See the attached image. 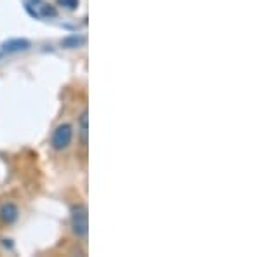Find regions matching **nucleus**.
Returning a JSON list of instances; mask_svg holds the SVG:
<instances>
[{
	"instance_id": "f257e3e1",
	"label": "nucleus",
	"mask_w": 261,
	"mask_h": 257,
	"mask_svg": "<svg viewBox=\"0 0 261 257\" xmlns=\"http://www.w3.org/2000/svg\"><path fill=\"white\" fill-rule=\"evenodd\" d=\"M72 229L78 238H85L89 231V217L87 209L84 205H74L72 207Z\"/></svg>"
},
{
	"instance_id": "f03ea898",
	"label": "nucleus",
	"mask_w": 261,
	"mask_h": 257,
	"mask_svg": "<svg viewBox=\"0 0 261 257\" xmlns=\"http://www.w3.org/2000/svg\"><path fill=\"white\" fill-rule=\"evenodd\" d=\"M72 139H74V127H72L70 124L58 125L56 130L52 132V137H51L52 150H56V151L67 150V148L72 144Z\"/></svg>"
},
{
	"instance_id": "7ed1b4c3",
	"label": "nucleus",
	"mask_w": 261,
	"mask_h": 257,
	"mask_svg": "<svg viewBox=\"0 0 261 257\" xmlns=\"http://www.w3.org/2000/svg\"><path fill=\"white\" fill-rule=\"evenodd\" d=\"M32 47L30 40L26 38H11V40L4 42L2 44V54H14V52H23V51H28Z\"/></svg>"
},
{
	"instance_id": "20e7f679",
	"label": "nucleus",
	"mask_w": 261,
	"mask_h": 257,
	"mask_svg": "<svg viewBox=\"0 0 261 257\" xmlns=\"http://www.w3.org/2000/svg\"><path fill=\"white\" fill-rule=\"evenodd\" d=\"M18 216H19V210L14 203H5V205H2V209H0V219L5 224L16 223V221H18Z\"/></svg>"
},
{
	"instance_id": "39448f33",
	"label": "nucleus",
	"mask_w": 261,
	"mask_h": 257,
	"mask_svg": "<svg viewBox=\"0 0 261 257\" xmlns=\"http://www.w3.org/2000/svg\"><path fill=\"white\" fill-rule=\"evenodd\" d=\"M85 44V38L84 37H68V38H65V40L61 42V45L63 47H67V49H77V47H80V45H84Z\"/></svg>"
},
{
	"instance_id": "423d86ee",
	"label": "nucleus",
	"mask_w": 261,
	"mask_h": 257,
	"mask_svg": "<svg viewBox=\"0 0 261 257\" xmlns=\"http://www.w3.org/2000/svg\"><path fill=\"white\" fill-rule=\"evenodd\" d=\"M78 124H80V136H82V144H87V130H89V127H87V110H84L82 111V115H80V120H78Z\"/></svg>"
},
{
	"instance_id": "0eeeda50",
	"label": "nucleus",
	"mask_w": 261,
	"mask_h": 257,
	"mask_svg": "<svg viewBox=\"0 0 261 257\" xmlns=\"http://www.w3.org/2000/svg\"><path fill=\"white\" fill-rule=\"evenodd\" d=\"M78 4H80V0H58V5L68 9V11H74V9H77Z\"/></svg>"
},
{
	"instance_id": "6e6552de",
	"label": "nucleus",
	"mask_w": 261,
	"mask_h": 257,
	"mask_svg": "<svg viewBox=\"0 0 261 257\" xmlns=\"http://www.w3.org/2000/svg\"><path fill=\"white\" fill-rule=\"evenodd\" d=\"M56 14H58V12H56V9L49 7V5H42V7H40V16H51V18H54Z\"/></svg>"
}]
</instances>
